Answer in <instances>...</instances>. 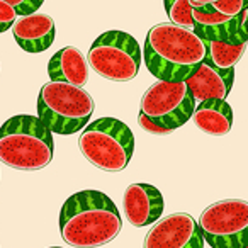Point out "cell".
Listing matches in <instances>:
<instances>
[{
    "label": "cell",
    "instance_id": "17",
    "mask_svg": "<svg viewBox=\"0 0 248 248\" xmlns=\"http://www.w3.org/2000/svg\"><path fill=\"white\" fill-rule=\"evenodd\" d=\"M165 11L169 14L170 22L169 24L175 26L180 29H187V31H192V9H190L189 0H169L165 2Z\"/></svg>",
    "mask_w": 248,
    "mask_h": 248
},
{
    "label": "cell",
    "instance_id": "4",
    "mask_svg": "<svg viewBox=\"0 0 248 248\" xmlns=\"http://www.w3.org/2000/svg\"><path fill=\"white\" fill-rule=\"evenodd\" d=\"M95 109L85 89L49 82L38 95V119L51 135H75L85 129Z\"/></svg>",
    "mask_w": 248,
    "mask_h": 248
},
{
    "label": "cell",
    "instance_id": "5",
    "mask_svg": "<svg viewBox=\"0 0 248 248\" xmlns=\"http://www.w3.org/2000/svg\"><path fill=\"white\" fill-rule=\"evenodd\" d=\"M78 148L87 162L104 172H123L135 152L133 131L119 119L100 117L83 129Z\"/></svg>",
    "mask_w": 248,
    "mask_h": 248
},
{
    "label": "cell",
    "instance_id": "19",
    "mask_svg": "<svg viewBox=\"0 0 248 248\" xmlns=\"http://www.w3.org/2000/svg\"><path fill=\"white\" fill-rule=\"evenodd\" d=\"M12 5L14 12L21 17H28L38 12V9H41L43 2H32V0H7Z\"/></svg>",
    "mask_w": 248,
    "mask_h": 248
},
{
    "label": "cell",
    "instance_id": "9",
    "mask_svg": "<svg viewBox=\"0 0 248 248\" xmlns=\"http://www.w3.org/2000/svg\"><path fill=\"white\" fill-rule=\"evenodd\" d=\"M192 9V32L201 41H219L224 45H247L248 41V7L238 17H226L217 14L209 5Z\"/></svg>",
    "mask_w": 248,
    "mask_h": 248
},
{
    "label": "cell",
    "instance_id": "6",
    "mask_svg": "<svg viewBox=\"0 0 248 248\" xmlns=\"http://www.w3.org/2000/svg\"><path fill=\"white\" fill-rule=\"evenodd\" d=\"M87 65L110 82H131L141 66V49L131 34L107 31L92 43L87 53Z\"/></svg>",
    "mask_w": 248,
    "mask_h": 248
},
{
    "label": "cell",
    "instance_id": "13",
    "mask_svg": "<svg viewBox=\"0 0 248 248\" xmlns=\"http://www.w3.org/2000/svg\"><path fill=\"white\" fill-rule=\"evenodd\" d=\"M14 39L24 51L36 55L43 53L53 45L56 36L55 21L48 14H32L21 17L12 26Z\"/></svg>",
    "mask_w": 248,
    "mask_h": 248
},
{
    "label": "cell",
    "instance_id": "18",
    "mask_svg": "<svg viewBox=\"0 0 248 248\" xmlns=\"http://www.w3.org/2000/svg\"><path fill=\"white\" fill-rule=\"evenodd\" d=\"M209 5L213 11L226 17H238L240 12L248 7V4L243 0H214V2H209Z\"/></svg>",
    "mask_w": 248,
    "mask_h": 248
},
{
    "label": "cell",
    "instance_id": "10",
    "mask_svg": "<svg viewBox=\"0 0 248 248\" xmlns=\"http://www.w3.org/2000/svg\"><path fill=\"white\" fill-rule=\"evenodd\" d=\"M204 245L197 221L187 213H175L153 224L143 248H204Z\"/></svg>",
    "mask_w": 248,
    "mask_h": 248
},
{
    "label": "cell",
    "instance_id": "8",
    "mask_svg": "<svg viewBox=\"0 0 248 248\" xmlns=\"http://www.w3.org/2000/svg\"><path fill=\"white\" fill-rule=\"evenodd\" d=\"M196 100L184 82H156L145 92L140 114L167 131L180 128L192 117Z\"/></svg>",
    "mask_w": 248,
    "mask_h": 248
},
{
    "label": "cell",
    "instance_id": "11",
    "mask_svg": "<svg viewBox=\"0 0 248 248\" xmlns=\"http://www.w3.org/2000/svg\"><path fill=\"white\" fill-rule=\"evenodd\" d=\"M123 201L126 219L136 228L150 226L158 221L165 207L162 192L150 184H131Z\"/></svg>",
    "mask_w": 248,
    "mask_h": 248
},
{
    "label": "cell",
    "instance_id": "12",
    "mask_svg": "<svg viewBox=\"0 0 248 248\" xmlns=\"http://www.w3.org/2000/svg\"><path fill=\"white\" fill-rule=\"evenodd\" d=\"M234 70L219 72L209 63L202 62L196 68V72L186 80V87L194 100H226L233 89Z\"/></svg>",
    "mask_w": 248,
    "mask_h": 248
},
{
    "label": "cell",
    "instance_id": "1",
    "mask_svg": "<svg viewBox=\"0 0 248 248\" xmlns=\"http://www.w3.org/2000/svg\"><path fill=\"white\" fill-rule=\"evenodd\" d=\"M60 233L75 248H99L119 234L123 219L107 194L95 189L75 192L60 211Z\"/></svg>",
    "mask_w": 248,
    "mask_h": 248
},
{
    "label": "cell",
    "instance_id": "21",
    "mask_svg": "<svg viewBox=\"0 0 248 248\" xmlns=\"http://www.w3.org/2000/svg\"><path fill=\"white\" fill-rule=\"evenodd\" d=\"M138 123L146 133H150V135H170V133H172V131H167V129H162V128H158V126H155V124L146 119L143 114L138 116Z\"/></svg>",
    "mask_w": 248,
    "mask_h": 248
},
{
    "label": "cell",
    "instance_id": "14",
    "mask_svg": "<svg viewBox=\"0 0 248 248\" xmlns=\"http://www.w3.org/2000/svg\"><path fill=\"white\" fill-rule=\"evenodd\" d=\"M48 77L55 83L83 89L89 80V65L83 53L75 46H65L56 51L48 63Z\"/></svg>",
    "mask_w": 248,
    "mask_h": 248
},
{
    "label": "cell",
    "instance_id": "15",
    "mask_svg": "<svg viewBox=\"0 0 248 248\" xmlns=\"http://www.w3.org/2000/svg\"><path fill=\"white\" fill-rule=\"evenodd\" d=\"M192 116L197 128L211 136H224L233 128V110L226 100H204Z\"/></svg>",
    "mask_w": 248,
    "mask_h": 248
},
{
    "label": "cell",
    "instance_id": "3",
    "mask_svg": "<svg viewBox=\"0 0 248 248\" xmlns=\"http://www.w3.org/2000/svg\"><path fill=\"white\" fill-rule=\"evenodd\" d=\"M55 155L53 135L34 116L19 114L0 128V162L22 172L48 167Z\"/></svg>",
    "mask_w": 248,
    "mask_h": 248
},
{
    "label": "cell",
    "instance_id": "22",
    "mask_svg": "<svg viewBox=\"0 0 248 248\" xmlns=\"http://www.w3.org/2000/svg\"><path fill=\"white\" fill-rule=\"evenodd\" d=\"M51 248H58V247H51Z\"/></svg>",
    "mask_w": 248,
    "mask_h": 248
},
{
    "label": "cell",
    "instance_id": "2",
    "mask_svg": "<svg viewBox=\"0 0 248 248\" xmlns=\"http://www.w3.org/2000/svg\"><path fill=\"white\" fill-rule=\"evenodd\" d=\"M204 43L192 31L169 22L153 26L145 39L141 56L158 82H186L204 62Z\"/></svg>",
    "mask_w": 248,
    "mask_h": 248
},
{
    "label": "cell",
    "instance_id": "20",
    "mask_svg": "<svg viewBox=\"0 0 248 248\" xmlns=\"http://www.w3.org/2000/svg\"><path fill=\"white\" fill-rule=\"evenodd\" d=\"M17 21V14L7 0H0V32H5Z\"/></svg>",
    "mask_w": 248,
    "mask_h": 248
},
{
    "label": "cell",
    "instance_id": "7",
    "mask_svg": "<svg viewBox=\"0 0 248 248\" xmlns=\"http://www.w3.org/2000/svg\"><path fill=\"white\" fill-rule=\"evenodd\" d=\"M197 226L204 243L211 248L248 247V202L224 199L202 211Z\"/></svg>",
    "mask_w": 248,
    "mask_h": 248
},
{
    "label": "cell",
    "instance_id": "16",
    "mask_svg": "<svg viewBox=\"0 0 248 248\" xmlns=\"http://www.w3.org/2000/svg\"><path fill=\"white\" fill-rule=\"evenodd\" d=\"M206 48L204 62L209 63L219 72L234 70L236 63L241 60L247 45H224L219 41H202Z\"/></svg>",
    "mask_w": 248,
    "mask_h": 248
}]
</instances>
